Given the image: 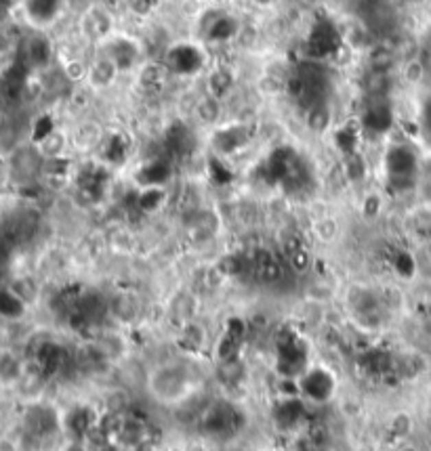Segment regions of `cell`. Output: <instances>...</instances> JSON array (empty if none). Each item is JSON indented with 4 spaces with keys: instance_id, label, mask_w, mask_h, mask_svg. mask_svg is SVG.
Listing matches in <instances>:
<instances>
[{
    "instance_id": "obj_16",
    "label": "cell",
    "mask_w": 431,
    "mask_h": 451,
    "mask_svg": "<svg viewBox=\"0 0 431 451\" xmlns=\"http://www.w3.org/2000/svg\"><path fill=\"white\" fill-rule=\"evenodd\" d=\"M307 124H310V128L316 130V132H322L324 128H328L330 116H328V110L324 108V103H322V106L312 108V110L307 112Z\"/></svg>"
},
{
    "instance_id": "obj_24",
    "label": "cell",
    "mask_w": 431,
    "mask_h": 451,
    "mask_svg": "<svg viewBox=\"0 0 431 451\" xmlns=\"http://www.w3.org/2000/svg\"><path fill=\"white\" fill-rule=\"evenodd\" d=\"M404 451H417V449H410V447H406V449H404Z\"/></svg>"
},
{
    "instance_id": "obj_9",
    "label": "cell",
    "mask_w": 431,
    "mask_h": 451,
    "mask_svg": "<svg viewBox=\"0 0 431 451\" xmlns=\"http://www.w3.org/2000/svg\"><path fill=\"white\" fill-rule=\"evenodd\" d=\"M27 304L9 288V286H0V317L7 321L21 319L25 315Z\"/></svg>"
},
{
    "instance_id": "obj_13",
    "label": "cell",
    "mask_w": 431,
    "mask_h": 451,
    "mask_svg": "<svg viewBox=\"0 0 431 451\" xmlns=\"http://www.w3.org/2000/svg\"><path fill=\"white\" fill-rule=\"evenodd\" d=\"M91 424H93V420H91V413H89L86 409H74V411H70V415H68V428H70L76 437L86 435L89 428H91Z\"/></svg>"
},
{
    "instance_id": "obj_2",
    "label": "cell",
    "mask_w": 431,
    "mask_h": 451,
    "mask_svg": "<svg viewBox=\"0 0 431 451\" xmlns=\"http://www.w3.org/2000/svg\"><path fill=\"white\" fill-rule=\"evenodd\" d=\"M45 170V156L36 145H17L9 151L7 160V177L19 185L34 183Z\"/></svg>"
},
{
    "instance_id": "obj_17",
    "label": "cell",
    "mask_w": 431,
    "mask_h": 451,
    "mask_svg": "<svg viewBox=\"0 0 431 451\" xmlns=\"http://www.w3.org/2000/svg\"><path fill=\"white\" fill-rule=\"evenodd\" d=\"M183 340L189 344V349H200V346L205 344V332L200 326H185L183 330Z\"/></svg>"
},
{
    "instance_id": "obj_5",
    "label": "cell",
    "mask_w": 431,
    "mask_h": 451,
    "mask_svg": "<svg viewBox=\"0 0 431 451\" xmlns=\"http://www.w3.org/2000/svg\"><path fill=\"white\" fill-rule=\"evenodd\" d=\"M240 413L236 407L229 403H215L211 405L202 415V426L211 435H223V432H234L238 426Z\"/></svg>"
},
{
    "instance_id": "obj_14",
    "label": "cell",
    "mask_w": 431,
    "mask_h": 451,
    "mask_svg": "<svg viewBox=\"0 0 431 451\" xmlns=\"http://www.w3.org/2000/svg\"><path fill=\"white\" fill-rule=\"evenodd\" d=\"M137 302H135V298L132 296H128V294H124V296H118L116 300H114V315L118 317V319H122V321H130L132 317L137 315Z\"/></svg>"
},
{
    "instance_id": "obj_10",
    "label": "cell",
    "mask_w": 431,
    "mask_h": 451,
    "mask_svg": "<svg viewBox=\"0 0 431 451\" xmlns=\"http://www.w3.org/2000/svg\"><path fill=\"white\" fill-rule=\"evenodd\" d=\"M219 378L225 385H236L244 378V365L238 357H229V359H219V367H217Z\"/></svg>"
},
{
    "instance_id": "obj_8",
    "label": "cell",
    "mask_w": 431,
    "mask_h": 451,
    "mask_svg": "<svg viewBox=\"0 0 431 451\" xmlns=\"http://www.w3.org/2000/svg\"><path fill=\"white\" fill-rule=\"evenodd\" d=\"M25 5V13L30 17V21H34L38 25H45L49 21H53V17L57 15L61 0H23Z\"/></svg>"
},
{
    "instance_id": "obj_18",
    "label": "cell",
    "mask_w": 431,
    "mask_h": 451,
    "mask_svg": "<svg viewBox=\"0 0 431 451\" xmlns=\"http://www.w3.org/2000/svg\"><path fill=\"white\" fill-rule=\"evenodd\" d=\"M13 244L7 241L5 237H0V280L9 273V267H11V254H13Z\"/></svg>"
},
{
    "instance_id": "obj_6",
    "label": "cell",
    "mask_w": 431,
    "mask_h": 451,
    "mask_svg": "<svg viewBox=\"0 0 431 451\" xmlns=\"http://www.w3.org/2000/svg\"><path fill=\"white\" fill-rule=\"evenodd\" d=\"M299 389L305 397H310L314 401H326L335 391V380L324 369H314V371L303 376Z\"/></svg>"
},
{
    "instance_id": "obj_11",
    "label": "cell",
    "mask_w": 431,
    "mask_h": 451,
    "mask_svg": "<svg viewBox=\"0 0 431 451\" xmlns=\"http://www.w3.org/2000/svg\"><path fill=\"white\" fill-rule=\"evenodd\" d=\"M9 288H11L25 304L34 302L36 296H38V286H36L34 280H32V277H19V280H15Z\"/></svg>"
},
{
    "instance_id": "obj_22",
    "label": "cell",
    "mask_w": 431,
    "mask_h": 451,
    "mask_svg": "<svg viewBox=\"0 0 431 451\" xmlns=\"http://www.w3.org/2000/svg\"><path fill=\"white\" fill-rule=\"evenodd\" d=\"M316 233H318L322 239L330 241V239L337 235V223H333V221H320V223L316 225Z\"/></svg>"
},
{
    "instance_id": "obj_4",
    "label": "cell",
    "mask_w": 431,
    "mask_h": 451,
    "mask_svg": "<svg viewBox=\"0 0 431 451\" xmlns=\"http://www.w3.org/2000/svg\"><path fill=\"white\" fill-rule=\"evenodd\" d=\"M59 428L57 413L47 405H32L23 413V432L32 439L43 441Z\"/></svg>"
},
{
    "instance_id": "obj_3",
    "label": "cell",
    "mask_w": 431,
    "mask_h": 451,
    "mask_svg": "<svg viewBox=\"0 0 431 451\" xmlns=\"http://www.w3.org/2000/svg\"><path fill=\"white\" fill-rule=\"evenodd\" d=\"M385 164H387V175H389V181L393 187L404 189V187H410L415 183L419 164H417V156L412 154V149H408L404 145L391 147L387 151Z\"/></svg>"
},
{
    "instance_id": "obj_1",
    "label": "cell",
    "mask_w": 431,
    "mask_h": 451,
    "mask_svg": "<svg viewBox=\"0 0 431 451\" xmlns=\"http://www.w3.org/2000/svg\"><path fill=\"white\" fill-rule=\"evenodd\" d=\"M148 387H150L154 399H158L162 403H177V401L185 399V395H187L189 376L177 363H164L152 371V376L148 380Z\"/></svg>"
},
{
    "instance_id": "obj_12",
    "label": "cell",
    "mask_w": 431,
    "mask_h": 451,
    "mask_svg": "<svg viewBox=\"0 0 431 451\" xmlns=\"http://www.w3.org/2000/svg\"><path fill=\"white\" fill-rule=\"evenodd\" d=\"M246 141V136H244V132L240 130V128H227V130H223V132H219V136L215 138V143L219 145V149H223V151H231V149H236V147H240L242 143Z\"/></svg>"
},
{
    "instance_id": "obj_15",
    "label": "cell",
    "mask_w": 431,
    "mask_h": 451,
    "mask_svg": "<svg viewBox=\"0 0 431 451\" xmlns=\"http://www.w3.org/2000/svg\"><path fill=\"white\" fill-rule=\"evenodd\" d=\"M301 413H303V405L299 401H296V399H286L280 405V409H278V418L284 420V424H294V422H299Z\"/></svg>"
},
{
    "instance_id": "obj_20",
    "label": "cell",
    "mask_w": 431,
    "mask_h": 451,
    "mask_svg": "<svg viewBox=\"0 0 431 451\" xmlns=\"http://www.w3.org/2000/svg\"><path fill=\"white\" fill-rule=\"evenodd\" d=\"M198 116H200L205 122H215L219 116V103L217 99H207L198 106Z\"/></svg>"
},
{
    "instance_id": "obj_19",
    "label": "cell",
    "mask_w": 431,
    "mask_h": 451,
    "mask_svg": "<svg viewBox=\"0 0 431 451\" xmlns=\"http://www.w3.org/2000/svg\"><path fill=\"white\" fill-rule=\"evenodd\" d=\"M211 84H213V95L217 99L219 95H223L231 88V74L223 72V69H217V74L213 76Z\"/></svg>"
},
{
    "instance_id": "obj_21",
    "label": "cell",
    "mask_w": 431,
    "mask_h": 451,
    "mask_svg": "<svg viewBox=\"0 0 431 451\" xmlns=\"http://www.w3.org/2000/svg\"><path fill=\"white\" fill-rule=\"evenodd\" d=\"M425 74V65L419 61V59H412L406 63V69H404V76L408 82H419Z\"/></svg>"
},
{
    "instance_id": "obj_23",
    "label": "cell",
    "mask_w": 431,
    "mask_h": 451,
    "mask_svg": "<svg viewBox=\"0 0 431 451\" xmlns=\"http://www.w3.org/2000/svg\"><path fill=\"white\" fill-rule=\"evenodd\" d=\"M63 451H89V449L82 445V441H78V439H76V441H72V443L65 445V447H63Z\"/></svg>"
},
{
    "instance_id": "obj_7",
    "label": "cell",
    "mask_w": 431,
    "mask_h": 451,
    "mask_svg": "<svg viewBox=\"0 0 431 451\" xmlns=\"http://www.w3.org/2000/svg\"><path fill=\"white\" fill-rule=\"evenodd\" d=\"M25 376L23 361L9 349H0V385H19Z\"/></svg>"
}]
</instances>
